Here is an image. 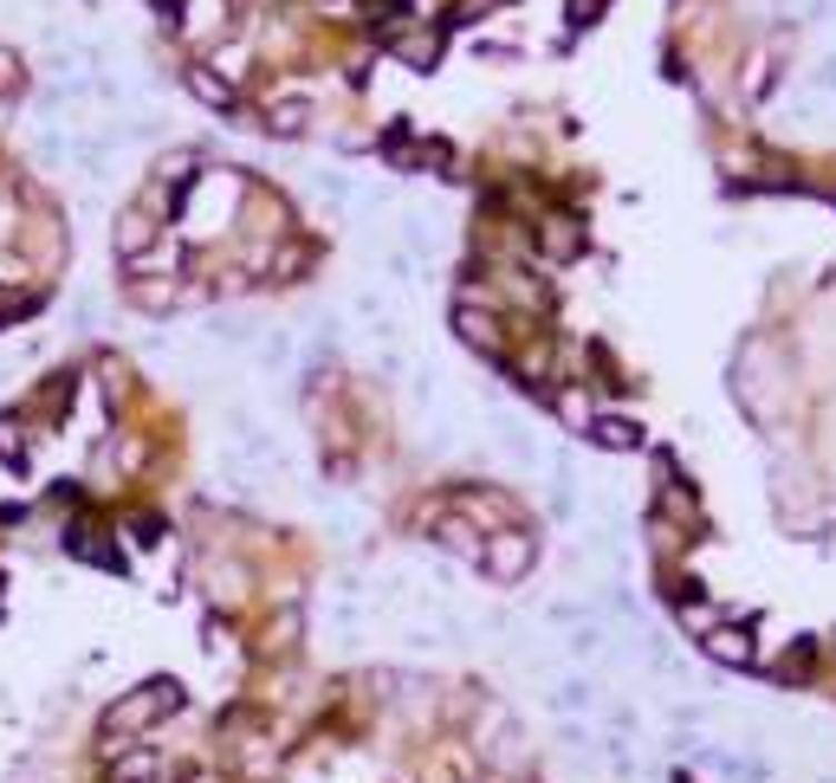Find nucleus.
Here are the masks:
<instances>
[{"mask_svg": "<svg viewBox=\"0 0 836 783\" xmlns=\"http://www.w3.org/2000/svg\"><path fill=\"white\" fill-rule=\"evenodd\" d=\"M169 706H176V693H169V686H156V693H130V700H117V706H111L104 732H130V725H150V719H162Z\"/></svg>", "mask_w": 836, "mask_h": 783, "instance_id": "nucleus-1", "label": "nucleus"}, {"mask_svg": "<svg viewBox=\"0 0 836 783\" xmlns=\"http://www.w3.org/2000/svg\"><path fill=\"white\" fill-rule=\"evenodd\" d=\"M526 558H533V551H526L519 538H512V544H506V538H494V544H487V563H494L499 576H519V570H526Z\"/></svg>", "mask_w": 836, "mask_h": 783, "instance_id": "nucleus-3", "label": "nucleus"}, {"mask_svg": "<svg viewBox=\"0 0 836 783\" xmlns=\"http://www.w3.org/2000/svg\"><path fill=\"white\" fill-rule=\"evenodd\" d=\"M111 783H156V757L150 751H130V757L111 771Z\"/></svg>", "mask_w": 836, "mask_h": 783, "instance_id": "nucleus-4", "label": "nucleus"}, {"mask_svg": "<svg viewBox=\"0 0 836 783\" xmlns=\"http://www.w3.org/2000/svg\"><path fill=\"white\" fill-rule=\"evenodd\" d=\"M707 654H720V661H733V667H746V661H753V641H746L739 629H714L707 634Z\"/></svg>", "mask_w": 836, "mask_h": 783, "instance_id": "nucleus-2", "label": "nucleus"}]
</instances>
